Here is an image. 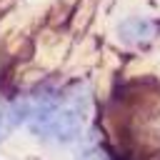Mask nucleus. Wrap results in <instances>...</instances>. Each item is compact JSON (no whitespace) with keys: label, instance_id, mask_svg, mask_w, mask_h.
Segmentation results:
<instances>
[{"label":"nucleus","instance_id":"obj_2","mask_svg":"<svg viewBox=\"0 0 160 160\" xmlns=\"http://www.w3.org/2000/svg\"><path fill=\"white\" fill-rule=\"evenodd\" d=\"M80 128H82V118L78 110H62L55 115V122H52V135L60 140V142H70L80 135Z\"/></svg>","mask_w":160,"mask_h":160},{"label":"nucleus","instance_id":"obj_3","mask_svg":"<svg viewBox=\"0 0 160 160\" xmlns=\"http://www.w3.org/2000/svg\"><path fill=\"white\" fill-rule=\"evenodd\" d=\"M30 115H32V108H30V102H28V100H15V102L5 110V120H8V125H10V128H15V125H20V122L30 120Z\"/></svg>","mask_w":160,"mask_h":160},{"label":"nucleus","instance_id":"obj_4","mask_svg":"<svg viewBox=\"0 0 160 160\" xmlns=\"http://www.w3.org/2000/svg\"><path fill=\"white\" fill-rule=\"evenodd\" d=\"M2 122H5V110L0 108V128H2Z\"/></svg>","mask_w":160,"mask_h":160},{"label":"nucleus","instance_id":"obj_1","mask_svg":"<svg viewBox=\"0 0 160 160\" xmlns=\"http://www.w3.org/2000/svg\"><path fill=\"white\" fill-rule=\"evenodd\" d=\"M158 30H160V22L148 20V18H128L118 28L120 40H125V42H148L150 38H155Z\"/></svg>","mask_w":160,"mask_h":160}]
</instances>
